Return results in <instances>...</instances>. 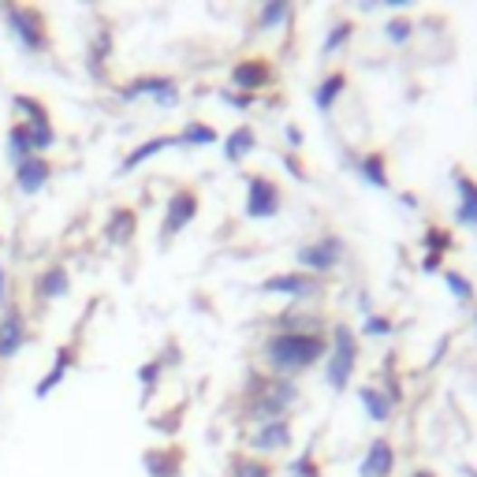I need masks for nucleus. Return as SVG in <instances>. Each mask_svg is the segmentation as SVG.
<instances>
[{"instance_id":"f257e3e1","label":"nucleus","mask_w":477,"mask_h":477,"mask_svg":"<svg viewBox=\"0 0 477 477\" xmlns=\"http://www.w3.org/2000/svg\"><path fill=\"white\" fill-rule=\"evenodd\" d=\"M329 355V332H269L262 339V373L280 380H299Z\"/></svg>"},{"instance_id":"f03ea898","label":"nucleus","mask_w":477,"mask_h":477,"mask_svg":"<svg viewBox=\"0 0 477 477\" xmlns=\"http://www.w3.org/2000/svg\"><path fill=\"white\" fill-rule=\"evenodd\" d=\"M299 403H302L299 380H280V377L250 369L246 388H243V406H239V425L258 429L276 418H291V410Z\"/></svg>"},{"instance_id":"7ed1b4c3","label":"nucleus","mask_w":477,"mask_h":477,"mask_svg":"<svg viewBox=\"0 0 477 477\" xmlns=\"http://www.w3.org/2000/svg\"><path fill=\"white\" fill-rule=\"evenodd\" d=\"M358 358H362L358 332L347 325V321L329 325V355H325V362H321V373H325V385H329L336 396H343L347 388L355 385Z\"/></svg>"},{"instance_id":"20e7f679","label":"nucleus","mask_w":477,"mask_h":477,"mask_svg":"<svg viewBox=\"0 0 477 477\" xmlns=\"http://www.w3.org/2000/svg\"><path fill=\"white\" fill-rule=\"evenodd\" d=\"M0 19H5V30H8L12 42L26 56H42V52L52 49L49 19H45L42 8H30V5H0Z\"/></svg>"},{"instance_id":"39448f33","label":"nucleus","mask_w":477,"mask_h":477,"mask_svg":"<svg viewBox=\"0 0 477 477\" xmlns=\"http://www.w3.org/2000/svg\"><path fill=\"white\" fill-rule=\"evenodd\" d=\"M343 262H347V239L336 235V232L317 235V239H306V243L295 246V265H299L302 272H310V276H321V280H325V276L336 272Z\"/></svg>"},{"instance_id":"423d86ee","label":"nucleus","mask_w":477,"mask_h":477,"mask_svg":"<svg viewBox=\"0 0 477 477\" xmlns=\"http://www.w3.org/2000/svg\"><path fill=\"white\" fill-rule=\"evenodd\" d=\"M116 98L123 105H135V101H153L157 109H176L183 101V93H179V82L172 75H157V72H142L135 79H127L119 90H116Z\"/></svg>"},{"instance_id":"0eeeda50","label":"nucleus","mask_w":477,"mask_h":477,"mask_svg":"<svg viewBox=\"0 0 477 477\" xmlns=\"http://www.w3.org/2000/svg\"><path fill=\"white\" fill-rule=\"evenodd\" d=\"M202 213V195L195 186H176L168 202H165V213H161V228H157V243L161 246H172L190 224L198 220Z\"/></svg>"},{"instance_id":"6e6552de","label":"nucleus","mask_w":477,"mask_h":477,"mask_svg":"<svg viewBox=\"0 0 477 477\" xmlns=\"http://www.w3.org/2000/svg\"><path fill=\"white\" fill-rule=\"evenodd\" d=\"M258 291L306 306V302H313V299L325 295V280H321V276H310V272H302V269H291V272H272V276H265V280L258 283Z\"/></svg>"},{"instance_id":"1a4fd4ad","label":"nucleus","mask_w":477,"mask_h":477,"mask_svg":"<svg viewBox=\"0 0 477 477\" xmlns=\"http://www.w3.org/2000/svg\"><path fill=\"white\" fill-rule=\"evenodd\" d=\"M295 448V422L291 418H276V422H265L258 429L246 433V452L253 459H276V455H288Z\"/></svg>"},{"instance_id":"9d476101","label":"nucleus","mask_w":477,"mask_h":477,"mask_svg":"<svg viewBox=\"0 0 477 477\" xmlns=\"http://www.w3.org/2000/svg\"><path fill=\"white\" fill-rule=\"evenodd\" d=\"M283 209V190L272 176L253 172L246 176V202H243V216L246 220H276Z\"/></svg>"},{"instance_id":"9b49d317","label":"nucleus","mask_w":477,"mask_h":477,"mask_svg":"<svg viewBox=\"0 0 477 477\" xmlns=\"http://www.w3.org/2000/svg\"><path fill=\"white\" fill-rule=\"evenodd\" d=\"M272 82H276V72H272L269 56H239L228 68V90L250 93V98H258V93L269 90Z\"/></svg>"},{"instance_id":"f8f14e48","label":"nucleus","mask_w":477,"mask_h":477,"mask_svg":"<svg viewBox=\"0 0 477 477\" xmlns=\"http://www.w3.org/2000/svg\"><path fill=\"white\" fill-rule=\"evenodd\" d=\"M30 343V321L19 302H8L0 310V366L12 362L23 347Z\"/></svg>"},{"instance_id":"ddd939ff","label":"nucleus","mask_w":477,"mask_h":477,"mask_svg":"<svg viewBox=\"0 0 477 477\" xmlns=\"http://www.w3.org/2000/svg\"><path fill=\"white\" fill-rule=\"evenodd\" d=\"M135 235H138V213H135L131 205H112V209L105 213V224H101L105 246L127 250V246L135 243Z\"/></svg>"},{"instance_id":"4468645a","label":"nucleus","mask_w":477,"mask_h":477,"mask_svg":"<svg viewBox=\"0 0 477 477\" xmlns=\"http://www.w3.org/2000/svg\"><path fill=\"white\" fill-rule=\"evenodd\" d=\"M52 161L49 157H30V161H23V165H15L12 168V186H15V195H23V198H34V195H42V190L52 183Z\"/></svg>"},{"instance_id":"2eb2a0df","label":"nucleus","mask_w":477,"mask_h":477,"mask_svg":"<svg viewBox=\"0 0 477 477\" xmlns=\"http://www.w3.org/2000/svg\"><path fill=\"white\" fill-rule=\"evenodd\" d=\"M142 470L146 477H183L186 452L179 444H153V448L142 452Z\"/></svg>"},{"instance_id":"dca6fc26","label":"nucleus","mask_w":477,"mask_h":477,"mask_svg":"<svg viewBox=\"0 0 477 477\" xmlns=\"http://www.w3.org/2000/svg\"><path fill=\"white\" fill-rule=\"evenodd\" d=\"M396 444L388 436H373L362 452V463H358V477H392L396 473Z\"/></svg>"},{"instance_id":"f3484780","label":"nucleus","mask_w":477,"mask_h":477,"mask_svg":"<svg viewBox=\"0 0 477 477\" xmlns=\"http://www.w3.org/2000/svg\"><path fill=\"white\" fill-rule=\"evenodd\" d=\"M75 362H79V351H75V343H60L56 347V355H52V366L38 377V385H34V399H49L63 380H68V373L75 369Z\"/></svg>"},{"instance_id":"a211bd4d","label":"nucleus","mask_w":477,"mask_h":477,"mask_svg":"<svg viewBox=\"0 0 477 477\" xmlns=\"http://www.w3.org/2000/svg\"><path fill=\"white\" fill-rule=\"evenodd\" d=\"M355 396H358V406L366 410V418L373 422V425H388L392 418H396V410H399V403L377 385V380H369V385H358L355 388Z\"/></svg>"},{"instance_id":"6ab92c4d","label":"nucleus","mask_w":477,"mask_h":477,"mask_svg":"<svg viewBox=\"0 0 477 477\" xmlns=\"http://www.w3.org/2000/svg\"><path fill=\"white\" fill-rule=\"evenodd\" d=\"M34 295L38 302H60L72 295V272L63 262H49L38 269V280H34Z\"/></svg>"},{"instance_id":"aec40b11","label":"nucleus","mask_w":477,"mask_h":477,"mask_svg":"<svg viewBox=\"0 0 477 477\" xmlns=\"http://www.w3.org/2000/svg\"><path fill=\"white\" fill-rule=\"evenodd\" d=\"M452 186H455V224L477 228V179L463 168H452Z\"/></svg>"},{"instance_id":"412c9836","label":"nucleus","mask_w":477,"mask_h":477,"mask_svg":"<svg viewBox=\"0 0 477 477\" xmlns=\"http://www.w3.org/2000/svg\"><path fill=\"white\" fill-rule=\"evenodd\" d=\"M112 49H116V38H112V26H98L86 42V75L93 82H105V63L112 60Z\"/></svg>"},{"instance_id":"4be33fe9","label":"nucleus","mask_w":477,"mask_h":477,"mask_svg":"<svg viewBox=\"0 0 477 477\" xmlns=\"http://www.w3.org/2000/svg\"><path fill=\"white\" fill-rule=\"evenodd\" d=\"M250 153H258V131H253L250 123H239L232 131L220 138V157H224V165L239 168Z\"/></svg>"},{"instance_id":"5701e85b","label":"nucleus","mask_w":477,"mask_h":477,"mask_svg":"<svg viewBox=\"0 0 477 477\" xmlns=\"http://www.w3.org/2000/svg\"><path fill=\"white\" fill-rule=\"evenodd\" d=\"M168 149H176V135H153V138L138 142L135 149H127L116 172H119V176H131V172H138L142 165H149L153 157H161V153H168Z\"/></svg>"},{"instance_id":"b1692460","label":"nucleus","mask_w":477,"mask_h":477,"mask_svg":"<svg viewBox=\"0 0 477 477\" xmlns=\"http://www.w3.org/2000/svg\"><path fill=\"white\" fill-rule=\"evenodd\" d=\"M276 332H329V321L317 310H302L299 302H288L276 321H272Z\"/></svg>"},{"instance_id":"393cba45","label":"nucleus","mask_w":477,"mask_h":477,"mask_svg":"<svg viewBox=\"0 0 477 477\" xmlns=\"http://www.w3.org/2000/svg\"><path fill=\"white\" fill-rule=\"evenodd\" d=\"M355 172L366 186L373 190H392V172H388V153L385 149H369L355 161Z\"/></svg>"},{"instance_id":"a878e982","label":"nucleus","mask_w":477,"mask_h":477,"mask_svg":"<svg viewBox=\"0 0 477 477\" xmlns=\"http://www.w3.org/2000/svg\"><path fill=\"white\" fill-rule=\"evenodd\" d=\"M347 86H351V79H347V72H325L321 79H317V86H313V109L317 112H332L336 105H339V98L347 93Z\"/></svg>"},{"instance_id":"bb28decb","label":"nucleus","mask_w":477,"mask_h":477,"mask_svg":"<svg viewBox=\"0 0 477 477\" xmlns=\"http://www.w3.org/2000/svg\"><path fill=\"white\" fill-rule=\"evenodd\" d=\"M205 146H220L216 127L205 119H186L176 135V149H205Z\"/></svg>"},{"instance_id":"cd10ccee","label":"nucleus","mask_w":477,"mask_h":477,"mask_svg":"<svg viewBox=\"0 0 477 477\" xmlns=\"http://www.w3.org/2000/svg\"><path fill=\"white\" fill-rule=\"evenodd\" d=\"M291 19H295V5H288V0H269V5H262L258 15H253V30L269 34V30L291 26Z\"/></svg>"},{"instance_id":"c85d7f7f","label":"nucleus","mask_w":477,"mask_h":477,"mask_svg":"<svg viewBox=\"0 0 477 477\" xmlns=\"http://www.w3.org/2000/svg\"><path fill=\"white\" fill-rule=\"evenodd\" d=\"M12 112H15V123H49L52 112L42 98H34V93H12Z\"/></svg>"},{"instance_id":"c756f323","label":"nucleus","mask_w":477,"mask_h":477,"mask_svg":"<svg viewBox=\"0 0 477 477\" xmlns=\"http://www.w3.org/2000/svg\"><path fill=\"white\" fill-rule=\"evenodd\" d=\"M5 157H8V165H23L30 161V157H38L34 146H30V135H26V127L23 123H12L8 131H5Z\"/></svg>"},{"instance_id":"7c9ffc66","label":"nucleus","mask_w":477,"mask_h":477,"mask_svg":"<svg viewBox=\"0 0 477 477\" xmlns=\"http://www.w3.org/2000/svg\"><path fill=\"white\" fill-rule=\"evenodd\" d=\"M355 42V19H336L329 30H325V38H321V56L329 60V56H336V52H343L347 45Z\"/></svg>"},{"instance_id":"2f4dec72","label":"nucleus","mask_w":477,"mask_h":477,"mask_svg":"<svg viewBox=\"0 0 477 477\" xmlns=\"http://www.w3.org/2000/svg\"><path fill=\"white\" fill-rule=\"evenodd\" d=\"M440 280H444V288H448V295H452L459 306H473V302H477V288H473V280H470L466 272H459V269H444Z\"/></svg>"},{"instance_id":"473e14b6","label":"nucleus","mask_w":477,"mask_h":477,"mask_svg":"<svg viewBox=\"0 0 477 477\" xmlns=\"http://www.w3.org/2000/svg\"><path fill=\"white\" fill-rule=\"evenodd\" d=\"M415 34H418V23L410 19L406 12H403V15H388V19H385V42H388V45L403 49V45L415 42Z\"/></svg>"},{"instance_id":"72a5a7b5","label":"nucleus","mask_w":477,"mask_h":477,"mask_svg":"<svg viewBox=\"0 0 477 477\" xmlns=\"http://www.w3.org/2000/svg\"><path fill=\"white\" fill-rule=\"evenodd\" d=\"M422 250H425V253H440V258H448V253L455 250V235H452V228L429 224V228L422 232Z\"/></svg>"},{"instance_id":"f704fd0d","label":"nucleus","mask_w":477,"mask_h":477,"mask_svg":"<svg viewBox=\"0 0 477 477\" xmlns=\"http://www.w3.org/2000/svg\"><path fill=\"white\" fill-rule=\"evenodd\" d=\"M183 415H186V403H179V406H172V410H161V415H153L149 418V429L157 433V436H179V429H183Z\"/></svg>"},{"instance_id":"c9c22d12","label":"nucleus","mask_w":477,"mask_h":477,"mask_svg":"<svg viewBox=\"0 0 477 477\" xmlns=\"http://www.w3.org/2000/svg\"><path fill=\"white\" fill-rule=\"evenodd\" d=\"M138 385H142V406L157 396V388H161V377H165V366H161V358H149V362H142L138 366Z\"/></svg>"},{"instance_id":"e433bc0d","label":"nucleus","mask_w":477,"mask_h":477,"mask_svg":"<svg viewBox=\"0 0 477 477\" xmlns=\"http://www.w3.org/2000/svg\"><path fill=\"white\" fill-rule=\"evenodd\" d=\"M288 477H325L317 459H313V444H306L295 459H288Z\"/></svg>"},{"instance_id":"4c0bfd02","label":"nucleus","mask_w":477,"mask_h":477,"mask_svg":"<svg viewBox=\"0 0 477 477\" xmlns=\"http://www.w3.org/2000/svg\"><path fill=\"white\" fill-rule=\"evenodd\" d=\"M232 477H272V463L253 459V455H235L232 459Z\"/></svg>"},{"instance_id":"58836bf2","label":"nucleus","mask_w":477,"mask_h":477,"mask_svg":"<svg viewBox=\"0 0 477 477\" xmlns=\"http://www.w3.org/2000/svg\"><path fill=\"white\" fill-rule=\"evenodd\" d=\"M396 332V321L388 313H366V321H362V336H369V339H388Z\"/></svg>"},{"instance_id":"ea45409f","label":"nucleus","mask_w":477,"mask_h":477,"mask_svg":"<svg viewBox=\"0 0 477 477\" xmlns=\"http://www.w3.org/2000/svg\"><path fill=\"white\" fill-rule=\"evenodd\" d=\"M216 101L224 109H235V112H250L253 105H258V98H250V93H239V90H216Z\"/></svg>"},{"instance_id":"a19ab883","label":"nucleus","mask_w":477,"mask_h":477,"mask_svg":"<svg viewBox=\"0 0 477 477\" xmlns=\"http://www.w3.org/2000/svg\"><path fill=\"white\" fill-rule=\"evenodd\" d=\"M280 165H283V172H288L295 183H306V179H310V172H306V165H302V157H299V153H291V149L280 157Z\"/></svg>"},{"instance_id":"79ce46f5","label":"nucleus","mask_w":477,"mask_h":477,"mask_svg":"<svg viewBox=\"0 0 477 477\" xmlns=\"http://www.w3.org/2000/svg\"><path fill=\"white\" fill-rule=\"evenodd\" d=\"M8 302H12V276H8L5 258H0V310H5Z\"/></svg>"},{"instance_id":"37998d69","label":"nucleus","mask_w":477,"mask_h":477,"mask_svg":"<svg viewBox=\"0 0 477 477\" xmlns=\"http://www.w3.org/2000/svg\"><path fill=\"white\" fill-rule=\"evenodd\" d=\"M283 138H288V146H291V153H299L302 149V127L299 123H283Z\"/></svg>"},{"instance_id":"c03bdc74","label":"nucleus","mask_w":477,"mask_h":477,"mask_svg":"<svg viewBox=\"0 0 477 477\" xmlns=\"http://www.w3.org/2000/svg\"><path fill=\"white\" fill-rule=\"evenodd\" d=\"M157 358H161V366H165V369H176V366H179V358H183V351H179V343L172 339V343H168V347H165V351L157 355Z\"/></svg>"},{"instance_id":"a18cd8bd","label":"nucleus","mask_w":477,"mask_h":477,"mask_svg":"<svg viewBox=\"0 0 477 477\" xmlns=\"http://www.w3.org/2000/svg\"><path fill=\"white\" fill-rule=\"evenodd\" d=\"M444 269H448V265H444L440 253H422V272H425V276H436V272H444Z\"/></svg>"},{"instance_id":"49530a36","label":"nucleus","mask_w":477,"mask_h":477,"mask_svg":"<svg viewBox=\"0 0 477 477\" xmlns=\"http://www.w3.org/2000/svg\"><path fill=\"white\" fill-rule=\"evenodd\" d=\"M448 347H452V336H444V339H440V347H436V351L429 355V362H425V369H433V366H440V358H444V355H448Z\"/></svg>"},{"instance_id":"de8ad7c7","label":"nucleus","mask_w":477,"mask_h":477,"mask_svg":"<svg viewBox=\"0 0 477 477\" xmlns=\"http://www.w3.org/2000/svg\"><path fill=\"white\" fill-rule=\"evenodd\" d=\"M399 202H403V205H410V209H418V195H406V190L399 195Z\"/></svg>"},{"instance_id":"09e8293b","label":"nucleus","mask_w":477,"mask_h":477,"mask_svg":"<svg viewBox=\"0 0 477 477\" xmlns=\"http://www.w3.org/2000/svg\"><path fill=\"white\" fill-rule=\"evenodd\" d=\"M410 477H436V470H429V466H418V470H410Z\"/></svg>"},{"instance_id":"8fccbe9b","label":"nucleus","mask_w":477,"mask_h":477,"mask_svg":"<svg viewBox=\"0 0 477 477\" xmlns=\"http://www.w3.org/2000/svg\"><path fill=\"white\" fill-rule=\"evenodd\" d=\"M459 473H463V477H477V466H473V463H463Z\"/></svg>"},{"instance_id":"3c124183","label":"nucleus","mask_w":477,"mask_h":477,"mask_svg":"<svg viewBox=\"0 0 477 477\" xmlns=\"http://www.w3.org/2000/svg\"><path fill=\"white\" fill-rule=\"evenodd\" d=\"M473 325H477V310H473Z\"/></svg>"}]
</instances>
